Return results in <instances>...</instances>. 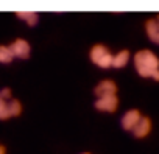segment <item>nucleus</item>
<instances>
[{
	"label": "nucleus",
	"mask_w": 159,
	"mask_h": 154,
	"mask_svg": "<svg viewBox=\"0 0 159 154\" xmlns=\"http://www.w3.org/2000/svg\"><path fill=\"white\" fill-rule=\"evenodd\" d=\"M8 101H10V100H5V98L0 97V120H7V118H10Z\"/></svg>",
	"instance_id": "nucleus-13"
},
{
	"label": "nucleus",
	"mask_w": 159,
	"mask_h": 154,
	"mask_svg": "<svg viewBox=\"0 0 159 154\" xmlns=\"http://www.w3.org/2000/svg\"><path fill=\"white\" fill-rule=\"evenodd\" d=\"M117 90H119V87H117L116 81H112V80H102L95 86L94 94H95L97 98H100V97H108V95H117Z\"/></svg>",
	"instance_id": "nucleus-5"
},
{
	"label": "nucleus",
	"mask_w": 159,
	"mask_h": 154,
	"mask_svg": "<svg viewBox=\"0 0 159 154\" xmlns=\"http://www.w3.org/2000/svg\"><path fill=\"white\" fill-rule=\"evenodd\" d=\"M81 154H91V152H81Z\"/></svg>",
	"instance_id": "nucleus-16"
},
{
	"label": "nucleus",
	"mask_w": 159,
	"mask_h": 154,
	"mask_svg": "<svg viewBox=\"0 0 159 154\" xmlns=\"http://www.w3.org/2000/svg\"><path fill=\"white\" fill-rule=\"evenodd\" d=\"M112 55L114 53L105 44H94L89 50V58H91L92 64H95L97 67H102V68L112 67Z\"/></svg>",
	"instance_id": "nucleus-2"
},
{
	"label": "nucleus",
	"mask_w": 159,
	"mask_h": 154,
	"mask_svg": "<svg viewBox=\"0 0 159 154\" xmlns=\"http://www.w3.org/2000/svg\"><path fill=\"white\" fill-rule=\"evenodd\" d=\"M0 154H7V148L3 145H0Z\"/></svg>",
	"instance_id": "nucleus-15"
},
{
	"label": "nucleus",
	"mask_w": 159,
	"mask_h": 154,
	"mask_svg": "<svg viewBox=\"0 0 159 154\" xmlns=\"http://www.w3.org/2000/svg\"><path fill=\"white\" fill-rule=\"evenodd\" d=\"M10 48H11L14 58H19V59H27V58H30L31 45H30V42H28L27 39H22V37L14 39V41L10 44Z\"/></svg>",
	"instance_id": "nucleus-3"
},
{
	"label": "nucleus",
	"mask_w": 159,
	"mask_h": 154,
	"mask_svg": "<svg viewBox=\"0 0 159 154\" xmlns=\"http://www.w3.org/2000/svg\"><path fill=\"white\" fill-rule=\"evenodd\" d=\"M140 117H142V114L139 109H128L122 117V128L125 131H133V128L137 125Z\"/></svg>",
	"instance_id": "nucleus-8"
},
{
	"label": "nucleus",
	"mask_w": 159,
	"mask_h": 154,
	"mask_svg": "<svg viewBox=\"0 0 159 154\" xmlns=\"http://www.w3.org/2000/svg\"><path fill=\"white\" fill-rule=\"evenodd\" d=\"M145 33L153 44L159 45V13L145 20Z\"/></svg>",
	"instance_id": "nucleus-6"
},
{
	"label": "nucleus",
	"mask_w": 159,
	"mask_h": 154,
	"mask_svg": "<svg viewBox=\"0 0 159 154\" xmlns=\"http://www.w3.org/2000/svg\"><path fill=\"white\" fill-rule=\"evenodd\" d=\"M133 64L139 76L159 81V56L150 48H140L133 56Z\"/></svg>",
	"instance_id": "nucleus-1"
},
{
	"label": "nucleus",
	"mask_w": 159,
	"mask_h": 154,
	"mask_svg": "<svg viewBox=\"0 0 159 154\" xmlns=\"http://www.w3.org/2000/svg\"><path fill=\"white\" fill-rule=\"evenodd\" d=\"M16 16L19 19H22L24 22H27L30 27L38 24V13H33V11H17Z\"/></svg>",
	"instance_id": "nucleus-10"
},
{
	"label": "nucleus",
	"mask_w": 159,
	"mask_h": 154,
	"mask_svg": "<svg viewBox=\"0 0 159 154\" xmlns=\"http://www.w3.org/2000/svg\"><path fill=\"white\" fill-rule=\"evenodd\" d=\"M14 59L10 45H0V64H10Z\"/></svg>",
	"instance_id": "nucleus-12"
},
{
	"label": "nucleus",
	"mask_w": 159,
	"mask_h": 154,
	"mask_svg": "<svg viewBox=\"0 0 159 154\" xmlns=\"http://www.w3.org/2000/svg\"><path fill=\"white\" fill-rule=\"evenodd\" d=\"M119 108V97L117 95H108L100 97L95 100V109L102 112H116Z\"/></svg>",
	"instance_id": "nucleus-4"
},
{
	"label": "nucleus",
	"mask_w": 159,
	"mask_h": 154,
	"mask_svg": "<svg viewBox=\"0 0 159 154\" xmlns=\"http://www.w3.org/2000/svg\"><path fill=\"white\" fill-rule=\"evenodd\" d=\"M151 128H153V123H151V118L150 117H147V115H142L140 117V120L137 121V125L133 128V134H134V137H137V139H145L150 132H151Z\"/></svg>",
	"instance_id": "nucleus-7"
},
{
	"label": "nucleus",
	"mask_w": 159,
	"mask_h": 154,
	"mask_svg": "<svg viewBox=\"0 0 159 154\" xmlns=\"http://www.w3.org/2000/svg\"><path fill=\"white\" fill-rule=\"evenodd\" d=\"M8 112L10 117H19L22 114V103L17 98H11L8 101Z\"/></svg>",
	"instance_id": "nucleus-11"
},
{
	"label": "nucleus",
	"mask_w": 159,
	"mask_h": 154,
	"mask_svg": "<svg viewBox=\"0 0 159 154\" xmlns=\"http://www.w3.org/2000/svg\"><path fill=\"white\" fill-rule=\"evenodd\" d=\"M131 59V53L129 50H119L117 53L112 55V67L116 68H122V67H126V64L129 62Z\"/></svg>",
	"instance_id": "nucleus-9"
},
{
	"label": "nucleus",
	"mask_w": 159,
	"mask_h": 154,
	"mask_svg": "<svg viewBox=\"0 0 159 154\" xmlns=\"http://www.w3.org/2000/svg\"><path fill=\"white\" fill-rule=\"evenodd\" d=\"M0 97L5 98V100H11V98H13V92H11V89H10V87H3L2 90H0Z\"/></svg>",
	"instance_id": "nucleus-14"
}]
</instances>
